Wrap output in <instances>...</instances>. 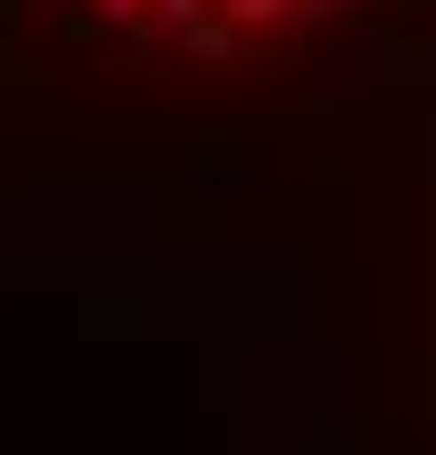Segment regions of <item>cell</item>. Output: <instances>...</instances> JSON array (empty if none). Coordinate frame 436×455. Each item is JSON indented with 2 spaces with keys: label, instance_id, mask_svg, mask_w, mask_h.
<instances>
[{
  "label": "cell",
  "instance_id": "1",
  "mask_svg": "<svg viewBox=\"0 0 436 455\" xmlns=\"http://www.w3.org/2000/svg\"><path fill=\"white\" fill-rule=\"evenodd\" d=\"M417 57L436 0H0V133H257Z\"/></svg>",
  "mask_w": 436,
  "mask_h": 455
},
{
  "label": "cell",
  "instance_id": "2",
  "mask_svg": "<svg viewBox=\"0 0 436 455\" xmlns=\"http://www.w3.org/2000/svg\"><path fill=\"white\" fill-rule=\"evenodd\" d=\"M427 379H436V228H427Z\"/></svg>",
  "mask_w": 436,
  "mask_h": 455
}]
</instances>
